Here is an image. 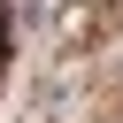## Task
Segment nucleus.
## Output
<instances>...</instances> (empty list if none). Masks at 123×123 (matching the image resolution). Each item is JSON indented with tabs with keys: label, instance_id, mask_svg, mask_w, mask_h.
<instances>
[{
	"label": "nucleus",
	"instance_id": "obj_1",
	"mask_svg": "<svg viewBox=\"0 0 123 123\" xmlns=\"http://www.w3.org/2000/svg\"><path fill=\"white\" fill-rule=\"evenodd\" d=\"M46 0H0V100H8V77H15V46H23V23L38 15Z\"/></svg>",
	"mask_w": 123,
	"mask_h": 123
}]
</instances>
